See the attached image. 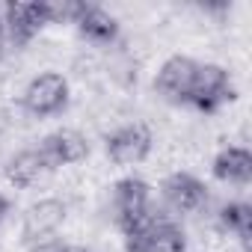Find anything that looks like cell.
<instances>
[{"mask_svg":"<svg viewBox=\"0 0 252 252\" xmlns=\"http://www.w3.org/2000/svg\"><path fill=\"white\" fill-rule=\"evenodd\" d=\"M155 149V131L146 119H131L122 128L104 137V155L113 166H137L146 163Z\"/></svg>","mask_w":252,"mask_h":252,"instance_id":"2","label":"cell"},{"mask_svg":"<svg viewBox=\"0 0 252 252\" xmlns=\"http://www.w3.org/2000/svg\"><path fill=\"white\" fill-rule=\"evenodd\" d=\"M125 252H187V231L178 222L155 225L143 234L125 237Z\"/></svg>","mask_w":252,"mask_h":252,"instance_id":"9","label":"cell"},{"mask_svg":"<svg viewBox=\"0 0 252 252\" xmlns=\"http://www.w3.org/2000/svg\"><path fill=\"white\" fill-rule=\"evenodd\" d=\"M196 65H199V60H193V57H187V54L166 57L163 65H160L158 74H155V95H158V101H163V104H169V107L187 104Z\"/></svg>","mask_w":252,"mask_h":252,"instance_id":"5","label":"cell"},{"mask_svg":"<svg viewBox=\"0 0 252 252\" xmlns=\"http://www.w3.org/2000/svg\"><path fill=\"white\" fill-rule=\"evenodd\" d=\"M214 178L228 184V187H246L249 178H252V155L246 146H222L217 155H214Z\"/></svg>","mask_w":252,"mask_h":252,"instance_id":"10","label":"cell"},{"mask_svg":"<svg viewBox=\"0 0 252 252\" xmlns=\"http://www.w3.org/2000/svg\"><path fill=\"white\" fill-rule=\"evenodd\" d=\"M9 60V48H6V30H3V9H0V63Z\"/></svg>","mask_w":252,"mask_h":252,"instance_id":"12","label":"cell"},{"mask_svg":"<svg viewBox=\"0 0 252 252\" xmlns=\"http://www.w3.org/2000/svg\"><path fill=\"white\" fill-rule=\"evenodd\" d=\"M60 252H92V246H86V243H63Z\"/></svg>","mask_w":252,"mask_h":252,"instance_id":"13","label":"cell"},{"mask_svg":"<svg viewBox=\"0 0 252 252\" xmlns=\"http://www.w3.org/2000/svg\"><path fill=\"white\" fill-rule=\"evenodd\" d=\"M234 101V80L231 71L220 63H199L193 74V86L187 95V104L205 116L220 113Z\"/></svg>","mask_w":252,"mask_h":252,"instance_id":"1","label":"cell"},{"mask_svg":"<svg viewBox=\"0 0 252 252\" xmlns=\"http://www.w3.org/2000/svg\"><path fill=\"white\" fill-rule=\"evenodd\" d=\"M3 175H6L15 187L30 190V187H36L42 178H48V175H51V169L45 166V160H42L39 149H21V152H15V155L6 160Z\"/></svg>","mask_w":252,"mask_h":252,"instance_id":"11","label":"cell"},{"mask_svg":"<svg viewBox=\"0 0 252 252\" xmlns=\"http://www.w3.org/2000/svg\"><path fill=\"white\" fill-rule=\"evenodd\" d=\"M65 217H68V205L63 199H57V196L36 199L21 217V240L30 243V240L57 234L65 222Z\"/></svg>","mask_w":252,"mask_h":252,"instance_id":"7","label":"cell"},{"mask_svg":"<svg viewBox=\"0 0 252 252\" xmlns=\"http://www.w3.org/2000/svg\"><path fill=\"white\" fill-rule=\"evenodd\" d=\"M39 155L51 172L65 169V166H77L89 158V140L77 128H60L39 143Z\"/></svg>","mask_w":252,"mask_h":252,"instance_id":"6","label":"cell"},{"mask_svg":"<svg viewBox=\"0 0 252 252\" xmlns=\"http://www.w3.org/2000/svg\"><path fill=\"white\" fill-rule=\"evenodd\" d=\"M74 24H77L80 36L86 39V45L101 48V51H107L110 45H116V42L122 39V24H119V18H116L110 9L95 6V3H83V12H80V18H77Z\"/></svg>","mask_w":252,"mask_h":252,"instance_id":"8","label":"cell"},{"mask_svg":"<svg viewBox=\"0 0 252 252\" xmlns=\"http://www.w3.org/2000/svg\"><path fill=\"white\" fill-rule=\"evenodd\" d=\"M18 101L36 122H45V119H51V116H57L68 107L71 86L60 71H42V74H33L27 80Z\"/></svg>","mask_w":252,"mask_h":252,"instance_id":"3","label":"cell"},{"mask_svg":"<svg viewBox=\"0 0 252 252\" xmlns=\"http://www.w3.org/2000/svg\"><path fill=\"white\" fill-rule=\"evenodd\" d=\"M205 199H208V184L187 169L169 172L160 184V202L178 222H181V217H196L202 211Z\"/></svg>","mask_w":252,"mask_h":252,"instance_id":"4","label":"cell"}]
</instances>
